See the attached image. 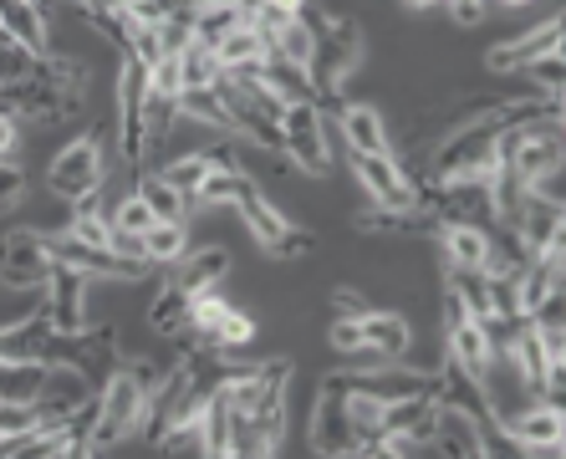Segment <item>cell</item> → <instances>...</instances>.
Here are the masks:
<instances>
[{
    "label": "cell",
    "instance_id": "6da1fadb",
    "mask_svg": "<svg viewBox=\"0 0 566 459\" xmlns=\"http://www.w3.org/2000/svg\"><path fill=\"white\" fill-rule=\"evenodd\" d=\"M169 378L164 363H118L113 373L103 378V394H97V424H93V455L103 449L123 445L128 434H138L144 424V408L154 398V388Z\"/></svg>",
    "mask_w": 566,
    "mask_h": 459
},
{
    "label": "cell",
    "instance_id": "7a4b0ae2",
    "mask_svg": "<svg viewBox=\"0 0 566 459\" xmlns=\"http://www.w3.org/2000/svg\"><path fill=\"white\" fill-rule=\"evenodd\" d=\"M302 21L312 27V36H316V56H312V66H306V77H312V87H316V103L322 97H332L337 103V92H343V82L353 77V66L363 62V27L357 21H347V15H322L306 0L302 6Z\"/></svg>",
    "mask_w": 566,
    "mask_h": 459
},
{
    "label": "cell",
    "instance_id": "3957f363",
    "mask_svg": "<svg viewBox=\"0 0 566 459\" xmlns=\"http://www.w3.org/2000/svg\"><path fill=\"white\" fill-rule=\"evenodd\" d=\"M501 113H485L470 128H454L434 154V184H454V179H480L495 169V144H501Z\"/></svg>",
    "mask_w": 566,
    "mask_h": 459
},
{
    "label": "cell",
    "instance_id": "277c9868",
    "mask_svg": "<svg viewBox=\"0 0 566 459\" xmlns=\"http://www.w3.org/2000/svg\"><path fill=\"white\" fill-rule=\"evenodd\" d=\"M235 205H240V220H245V230H251V236L261 240L271 255H302V250L312 246V236H306V230H296V225H291L286 215H281L276 205L261 195V184H255V179H240Z\"/></svg>",
    "mask_w": 566,
    "mask_h": 459
},
{
    "label": "cell",
    "instance_id": "5b68a950",
    "mask_svg": "<svg viewBox=\"0 0 566 459\" xmlns=\"http://www.w3.org/2000/svg\"><path fill=\"white\" fill-rule=\"evenodd\" d=\"M144 97H148V66L138 56H123L118 72V144L133 169L148 164V123H144Z\"/></svg>",
    "mask_w": 566,
    "mask_h": 459
},
{
    "label": "cell",
    "instance_id": "8992f818",
    "mask_svg": "<svg viewBox=\"0 0 566 459\" xmlns=\"http://www.w3.org/2000/svg\"><path fill=\"white\" fill-rule=\"evenodd\" d=\"M103 179H107V164H103V144H97L93 133H87V138H72V144L52 158V169H46V189L62 199L93 195V189H103Z\"/></svg>",
    "mask_w": 566,
    "mask_h": 459
},
{
    "label": "cell",
    "instance_id": "52a82bcc",
    "mask_svg": "<svg viewBox=\"0 0 566 459\" xmlns=\"http://www.w3.org/2000/svg\"><path fill=\"white\" fill-rule=\"evenodd\" d=\"M56 271L52 250H46V236L36 230H11L0 236V281L15 291H31V286H46Z\"/></svg>",
    "mask_w": 566,
    "mask_h": 459
},
{
    "label": "cell",
    "instance_id": "ba28073f",
    "mask_svg": "<svg viewBox=\"0 0 566 459\" xmlns=\"http://www.w3.org/2000/svg\"><path fill=\"white\" fill-rule=\"evenodd\" d=\"M281 133H286V158L306 174H327V123H322V103H286L281 113Z\"/></svg>",
    "mask_w": 566,
    "mask_h": 459
},
{
    "label": "cell",
    "instance_id": "9c48e42d",
    "mask_svg": "<svg viewBox=\"0 0 566 459\" xmlns=\"http://www.w3.org/2000/svg\"><path fill=\"white\" fill-rule=\"evenodd\" d=\"M46 250H52V261L62 265H77V271H87L97 281H133V275H144L148 265L144 261H128V255H118L113 246H87V240H72L62 230V236H46Z\"/></svg>",
    "mask_w": 566,
    "mask_h": 459
},
{
    "label": "cell",
    "instance_id": "30bf717a",
    "mask_svg": "<svg viewBox=\"0 0 566 459\" xmlns=\"http://www.w3.org/2000/svg\"><path fill=\"white\" fill-rule=\"evenodd\" d=\"M87 286H93V275L56 261L52 281H46V306H41L56 332H87Z\"/></svg>",
    "mask_w": 566,
    "mask_h": 459
},
{
    "label": "cell",
    "instance_id": "8fae6325",
    "mask_svg": "<svg viewBox=\"0 0 566 459\" xmlns=\"http://www.w3.org/2000/svg\"><path fill=\"white\" fill-rule=\"evenodd\" d=\"M353 169H357V184L368 189L373 205H388V210L419 205V189L409 184V174L398 169L394 154H353Z\"/></svg>",
    "mask_w": 566,
    "mask_h": 459
},
{
    "label": "cell",
    "instance_id": "7c38bea8",
    "mask_svg": "<svg viewBox=\"0 0 566 459\" xmlns=\"http://www.w3.org/2000/svg\"><path fill=\"white\" fill-rule=\"evenodd\" d=\"M337 388H357V394H373L382 404H398V398H419L434 394L439 398V378L434 373H419V367H373V373H343L332 378Z\"/></svg>",
    "mask_w": 566,
    "mask_h": 459
},
{
    "label": "cell",
    "instance_id": "4fadbf2b",
    "mask_svg": "<svg viewBox=\"0 0 566 459\" xmlns=\"http://www.w3.org/2000/svg\"><path fill=\"white\" fill-rule=\"evenodd\" d=\"M312 449L316 455H353L357 449L353 424H347V408H343V394L332 388V378L322 383L316 408H312Z\"/></svg>",
    "mask_w": 566,
    "mask_h": 459
},
{
    "label": "cell",
    "instance_id": "5bb4252c",
    "mask_svg": "<svg viewBox=\"0 0 566 459\" xmlns=\"http://www.w3.org/2000/svg\"><path fill=\"white\" fill-rule=\"evenodd\" d=\"M562 15H552V21H541L536 31H526V36L505 41V46H495L490 52V72H526L531 62H541V56L562 52Z\"/></svg>",
    "mask_w": 566,
    "mask_h": 459
},
{
    "label": "cell",
    "instance_id": "9a60e30c",
    "mask_svg": "<svg viewBox=\"0 0 566 459\" xmlns=\"http://www.w3.org/2000/svg\"><path fill=\"white\" fill-rule=\"evenodd\" d=\"M434 445L444 449V455L480 459L485 455V424L474 419V414H464L460 404H444V398H439V408H434Z\"/></svg>",
    "mask_w": 566,
    "mask_h": 459
},
{
    "label": "cell",
    "instance_id": "2e32d148",
    "mask_svg": "<svg viewBox=\"0 0 566 459\" xmlns=\"http://www.w3.org/2000/svg\"><path fill=\"white\" fill-rule=\"evenodd\" d=\"M0 31L11 41H21L27 52L52 56V31H46V11L36 0H0Z\"/></svg>",
    "mask_w": 566,
    "mask_h": 459
},
{
    "label": "cell",
    "instance_id": "e0dca14e",
    "mask_svg": "<svg viewBox=\"0 0 566 459\" xmlns=\"http://www.w3.org/2000/svg\"><path fill=\"white\" fill-rule=\"evenodd\" d=\"M357 230H373V236H439L444 225H439L434 210H423V205H409V210L373 205V210L357 215Z\"/></svg>",
    "mask_w": 566,
    "mask_h": 459
},
{
    "label": "cell",
    "instance_id": "ac0fdd59",
    "mask_svg": "<svg viewBox=\"0 0 566 459\" xmlns=\"http://www.w3.org/2000/svg\"><path fill=\"white\" fill-rule=\"evenodd\" d=\"M363 347L373 353V363H398L413 347V327L398 312H368L363 316Z\"/></svg>",
    "mask_w": 566,
    "mask_h": 459
},
{
    "label": "cell",
    "instance_id": "d6986e66",
    "mask_svg": "<svg viewBox=\"0 0 566 459\" xmlns=\"http://www.w3.org/2000/svg\"><path fill=\"white\" fill-rule=\"evenodd\" d=\"M52 383V367L31 357H0V404H36Z\"/></svg>",
    "mask_w": 566,
    "mask_h": 459
},
{
    "label": "cell",
    "instance_id": "ffe728a7",
    "mask_svg": "<svg viewBox=\"0 0 566 459\" xmlns=\"http://www.w3.org/2000/svg\"><path fill=\"white\" fill-rule=\"evenodd\" d=\"M434 240L444 246L449 271H485V250H490L485 225H444Z\"/></svg>",
    "mask_w": 566,
    "mask_h": 459
},
{
    "label": "cell",
    "instance_id": "44dd1931",
    "mask_svg": "<svg viewBox=\"0 0 566 459\" xmlns=\"http://www.w3.org/2000/svg\"><path fill=\"white\" fill-rule=\"evenodd\" d=\"M337 118H343L337 128H343V138H347L353 154H394V148H388V128H382V118L373 113V107L353 103V107H343Z\"/></svg>",
    "mask_w": 566,
    "mask_h": 459
},
{
    "label": "cell",
    "instance_id": "7402d4cb",
    "mask_svg": "<svg viewBox=\"0 0 566 459\" xmlns=\"http://www.w3.org/2000/svg\"><path fill=\"white\" fill-rule=\"evenodd\" d=\"M449 357L485 378L490 363H495V347H490V337H485V327H480V322H460V327H449Z\"/></svg>",
    "mask_w": 566,
    "mask_h": 459
},
{
    "label": "cell",
    "instance_id": "603a6c76",
    "mask_svg": "<svg viewBox=\"0 0 566 459\" xmlns=\"http://www.w3.org/2000/svg\"><path fill=\"white\" fill-rule=\"evenodd\" d=\"M261 82H265L271 92H276L281 103H316L312 77H306L302 66L281 62V56H265V62H261Z\"/></svg>",
    "mask_w": 566,
    "mask_h": 459
},
{
    "label": "cell",
    "instance_id": "cb8c5ba5",
    "mask_svg": "<svg viewBox=\"0 0 566 459\" xmlns=\"http://www.w3.org/2000/svg\"><path fill=\"white\" fill-rule=\"evenodd\" d=\"M230 419H235V408L224 404L220 383H214L210 398H205V414H199V434H205V455L230 459Z\"/></svg>",
    "mask_w": 566,
    "mask_h": 459
},
{
    "label": "cell",
    "instance_id": "d4e9b609",
    "mask_svg": "<svg viewBox=\"0 0 566 459\" xmlns=\"http://www.w3.org/2000/svg\"><path fill=\"white\" fill-rule=\"evenodd\" d=\"M144 255H148V265L185 261V255H189L185 220H154V225H148V230H144Z\"/></svg>",
    "mask_w": 566,
    "mask_h": 459
},
{
    "label": "cell",
    "instance_id": "484cf974",
    "mask_svg": "<svg viewBox=\"0 0 566 459\" xmlns=\"http://www.w3.org/2000/svg\"><path fill=\"white\" fill-rule=\"evenodd\" d=\"M214 56H220L224 72H245V66H261L265 62V41L255 36L251 21H240V27L230 31L220 46H214Z\"/></svg>",
    "mask_w": 566,
    "mask_h": 459
},
{
    "label": "cell",
    "instance_id": "4316f807",
    "mask_svg": "<svg viewBox=\"0 0 566 459\" xmlns=\"http://www.w3.org/2000/svg\"><path fill=\"white\" fill-rule=\"evenodd\" d=\"M148 327L164 332V337H179V332L189 327V291L179 286V281L154 296V306H148Z\"/></svg>",
    "mask_w": 566,
    "mask_h": 459
},
{
    "label": "cell",
    "instance_id": "83f0119b",
    "mask_svg": "<svg viewBox=\"0 0 566 459\" xmlns=\"http://www.w3.org/2000/svg\"><path fill=\"white\" fill-rule=\"evenodd\" d=\"M179 113H185V123H205V128H235L230 107L214 87H185L179 92Z\"/></svg>",
    "mask_w": 566,
    "mask_h": 459
},
{
    "label": "cell",
    "instance_id": "f1b7e54d",
    "mask_svg": "<svg viewBox=\"0 0 566 459\" xmlns=\"http://www.w3.org/2000/svg\"><path fill=\"white\" fill-rule=\"evenodd\" d=\"M224 271H230V250L210 246V250H199V255H189V265L179 271V286L185 291H210V286L224 281Z\"/></svg>",
    "mask_w": 566,
    "mask_h": 459
},
{
    "label": "cell",
    "instance_id": "f546056e",
    "mask_svg": "<svg viewBox=\"0 0 566 459\" xmlns=\"http://www.w3.org/2000/svg\"><path fill=\"white\" fill-rule=\"evenodd\" d=\"M138 199L154 210V220H185V210H189V199L179 195L164 174H144V179H138Z\"/></svg>",
    "mask_w": 566,
    "mask_h": 459
},
{
    "label": "cell",
    "instance_id": "4dcf8cb0",
    "mask_svg": "<svg viewBox=\"0 0 566 459\" xmlns=\"http://www.w3.org/2000/svg\"><path fill=\"white\" fill-rule=\"evenodd\" d=\"M251 337H255V316L230 306V312L210 327V337H205V353H235V347H245Z\"/></svg>",
    "mask_w": 566,
    "mask_h": 459
},
{
    "label": "cell",
    "instance_id": "1f68e13d",
    "mask_svg": "<svg viewBox=\"0 0 566 459\" xmlns=\"http://www.w3.org/2000/svg\"><path fill=\"white\" fill-rule=\"evenodd\" d=\"M265 56H281V62H291V66H312V56H316V36H312V27H306L302 15H296V21H291L286 31H281L276 41H271V52Z\"/></svg>",
    "mask_w": 566,
    "mask_h": 459
},
{
    "label": "cell",
    "instance_id": "d6a6232c",
    "mask_svg": "<svg viewBox=\"0 0 566 459\" xmlns=\"http://www.w3.org/2000/svg\"><path fill=\"white\" fill-rule=\"evenodd\" d=\"M46 72V56L27 52L21 41H11L6 31H0V82H31Z\"/></svg>",
    "mask_w": 566,
    "mask_h": 459
},
{
    "label": "cell",
    "instance_id": "836d02e7",
    "mask_svg": "<svg viewBox=\"0 0 566 459\" xmlns=\"http://www.w3.org/2000/svg\"><path fill=\"white\" fill-rule=\"evenodd\" d=\"M179 62H185V87H214V82L224 77V66L220 56L210 52V46H189V52H179Z\"/></svg>",
    "mask_w": 566,
    "mask_h": 459
},
{
    "label": "cell",
    "instance_id": "e575fe53",
    "mask_svg": "<svg viewBox=\"0 0 566 459\" xmlns=\"http://www.w3.org/2000/svg\"><path fill=\"white\" fill-rule=\"evenodd\" d=\"M148 92H164V97H179V92H185V62L174 52L148 66Z\"/></svg>",
    "mask_w": 566,
    "mask_h": 459
},
{
    "label": "cell",
    "instance_id": "d590c367",
    "mask_svg": "<svg viewBox=\"0 0 566 459\" xmlns=\"http://www.w3.org/2000/svg\"><path fill=\"white\" fill-rule=\"evenodd\" d=\"M148 225H154V210H148L144 199H138V189H133L118 210H113V230H123V236H144Z\"/></svg>",
    "mask_w": 566,
    "mask_h": 459
},
{
    "label": "cell",
    "instance_id": "8d00e7d4",
    "mask_svg": "<svg viewBox=\"0 0 566 459\" xmlns=\"http://www.w3.org/2000/svg\"><path fill=\"white\" fill-rule=\"evenodd\" d=\"M332 347H337V353H363V316H337V322H332Z\"/></svg>",
    "mask_w": 566,
    "mask_h": 459
},
{
    "label": "cell",
    "instance_id": "74e56055",
    "mask_svg": "<svg viewBox=\"0 0 566 459\" xmlns=\"http://www.w3.org/2000/svg\"><path fill=\"white\" fill-rule=\"evenodd\" d=\"M526 77L541 82L546 92H562V52H552V56H541V62H531Z\"/></svg>",
    "mask_w": 566,
    "mask_h": 459
},
{
    "label": "cell",
    "instance_id": "f35d334b",
    "mask_svg": "<svg viewBox=\"0 0 566 459\" xmlns=\"http://www.w3.org/2000/svg\"><path fill=\"white\" fill-rule=\"evenodd\" d=\"M21 189H27V174L15 169L11 158H0V205H15V199H21Z\"/></svg>",
    "mask_w": 566,
    "mask_h": 459
},
{
    "label": "cell",
    "instance_id": "ab89813d",
    "mask_svg": "<svg viewBox=\"0 0 566 459\" xmlns=\"http://www.w3.org/2000/svg\"><path fill=\"white\" fill-rule=\"evenodd\" d=\"M444 6L454 11L460 27H480V15H485V0H444Z\"/></svg>",
    "mask_w": 566,
    "mask_h": 459
},
{
    "label": "cell",
    "instance_id": "60d3db41",
    "mask_svg": "<svg viewBox=\"0 0 566 459\" xmlns=\"http://www.w3.org/2000/svg\"><path fill=\"white\" fill-rule=\"evenodd\" d=\"M337 312H343V316H368L373 306L363 302V296H357V291H337Z\"/></svg>",
    "mask_w": 566,
    "mask_h": 459
},
{
    "label": "cell",
    "instance_id": "b9f144b4",
    "mask_svg": "<svg viewBox=\"0 0 566 459\" xmlns=\"http://www.w3.org/2000/svg\"><path fill=\"white\" fill-rule=\"evenodd\" d=\"M15 123H21V118L0 113V158H11V148H15Z\"/></svg>",
    "mask_w": 566,
    "mask_h": 459
},
{
    "label": "cell",
    "instance_id": "7bdbcfd3",
    "mask_svg": "<svg viewBox=\"0 0 566 459\" xmlns=\"http://www.w3.org/2000/svg\"><path fill=\"white\" fill-rule=\"evenodd\" d=\"M403 6H413V11H423V6H434V0H403Z\"/></svg>",
    "mask_w": 566,
    "mask_h": 459
},
{
    "label": "cell",
    "instance_id": "ee69618b",
    "mask_svg": "<svg viewBox=\"0 0 566 459\" xmlns=\"http://www.w3.org/2000/svg\"><path fill=\"white\" fill-rule=\"evenodd\" d=\"M501 6H531V0H501Z\"/></svg>",
    "mask_w": 566,
    "mask_h": 459
},
{
    "label": "cell",
    "instance_id": "f6af8a7d",
    "mask_svg": "<svg viewBox=\"0 0 566 459\" xmlns=\"http://www.w3.org/2000/svg\"><path fill=\"white\" fill-rule=\"evenodd\" d=\"M36 6H41V11H46V0H36Z\"/></svg>",
    "mask_w": 566,
    "mask_h": 459
}]
</instances>
